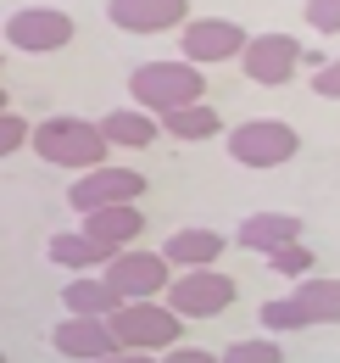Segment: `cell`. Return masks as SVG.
<instances>
[{"instance_id":"1","label":"cell","mask_w":340,"mask_h":363,"mask_svg":"<svg viewBox=\"0 0 340 363\" xmlns=\"http://www.w3.org/2000/svg\"><path fill=\"white\" fill-rule=\"evenodd\" d=\"M128 101L151 118H168L190 101H207V73L190 67L184 56H157V62H140L128 73Z\"/></svg>"},{"instance_id":"2","label":"cell","mask_w":340,"mask_h":363,"mask_svg":"<svg viewBox=\"0 0 340 363\" xmlns=\"http://www.w3.org/2000/svg\"><path fill=\"white\" fill-rule=\"evenodd\" d=\"M28 145L40 151L50 168H73V174L106 168V151H112L89 118H67V112H56V118L34 123V129H28Z\"/></svg>"},{"instance_id":"3","label":"cell","mask_w":340,"mask_h":363,"mask_svg":"<svg viewBox=\"0 0 340 363\" xmlns=\"http://www.w3.org/2000/svg\"><path fill=\"white\" fill-rule=\"evenodd\" d=\"M240 168H285L290 157L301 151V135L279 118H246L229 129V145H223Z\"/></svg>"},{"instance_id":"4","label":"cell","mask_w":340,"mask_h":363,"mask_svg":"<svg viewBox=\"0 0 340 363\" xmlns=\"http://www.w3.org/2000/svg\"><path fill=\"white\" fill-rule=\"evenodd\" d=\"M178 324L184 318H173L162 302H123L106 318V330L123 352H168V347H178Z\"/></svg>"},{"instance_id":"5","label":"cell","mask_w":340,"mask_h":363,"mask_svg":"<svg viewBox=\"0 0 340 363\" xmlns=\"http://www.w3.org/2000/svg\"><path fill=\"white\" fill-rule=\"evenodd\" d=\"M229 302H234V279L217 269L173 274L168 291H162V308L173 318H217V313H229Z\"/></svg>"},{"instance_id":"6","label":"cell","mask_w":340,"mask_h":363,"mask_svg":"<svg viewBox=\"0 0 340 363\" xmlns=\"http://www.w3.org/2000/svg\"><path fill=\"white\" fill-rule=\"evenodd\" d=\"M101 279L123 296V302H162V291H168L173 269L162 263V252H145V246H123L106 269H101Z\"/></svg>"},{"instance_id":"7","label":"cell","mask_w":340,"mask_h":363,"mask_svg":"<svg viewBox=\"0 0 340 363\" xmlns=\"http://www.w3.org/2000/svg\"><path fill=\"white\" fill-rule=\"evenodd\" d=\"M73 34L79 28L62 6H23V11L6 17V45L23 50V56H50V50L73 45Z\"/></svg>"},{"instance_id":"8","label":"cell","mask_w":340,"mask_h":363,"mask_svg":"<svg viewBox=\"0 0 340 363\" xmlns=\"http://www.w3.org/2000/svg\"><path fill=\"white\" fill-rule=\"evenodd\" d=\"M301 62H307V50H301L296 34H251L246 50H240V73H246L251 84H268V90L290 84Z\"/></svg>"},{"instance_id":"9","label":"cell","mask_w":340,"mask_h":363,"mask_svg":"<svg viewBox=\"0 0 340 363\" xmlns=\"http://www.w3.org/2000/svg\"><path fill=\"white\" fill-rule=\"evenodd\" d=\"M140 190H145V179L134 174V168H89V174H79V179L67 184V207L84 218V213H95V207H140Z\"/></svg>"},{"instance_id":"10","label":"cell","mask_w":340,"mask_h":363,"mask_svg":"<svg viewBox=\"0 0 340 363\" xmlns=\"http://www.w3.org/2000/svg\"><path fill=\"white\" fill-rule=\"evenodd\" d=\"M246 28L234 23V17H190L184 28H178V56L190 62V67H207V62H240V50H246Z\"/></svg>"},{"instance_id":"11","label":"cell","mask_w":340,"mask_h":363,"mask_svg":"<svg viewBox=\"0 0 340 363\" xmlns=\"http://www.w3.org/2000/svg\"><path fill=\"white\" fill-rule=\"evenodd\" d=\"M184 11H190V0H106L112 28H123V34H168V28H184Z\"/></svg>"},{"instance_id":"12","label":"cell","mask_w":340,"mask_h":363,"mask_svg":"<svg viewBox=\"0 0 340 363\" xmlns=\"http://www.w3.org/2000/svg\"><path fill=\"white\" fill-rule=\"evenodd\" d=\"M50 347L73 363H95V358H106V352H118L106 318H73V313L62 318V324H50Z\"/></svg>"},{"instance_id":"13","label":"cell","mask_w":340,"mask_h":363,"mask_svg":"<svg viewBox=\"0 0 340 363\" xmlns=\"http://www.w3.org/2000/svg\"><path fill=\"white\" fill-rule=\"evenodd\" d=\"M229 252V235H217V229H173L168 240H162V263L178 274L190 269H217V257Z\"/></svg>"},{"instance_id":"14","label":"cell","mask_w":340,"mask_h":363,"mask_svg":"<svg viewBox=\"0 0 340 363\" xmlns=\"http://www.w3.org/2000/svg\"><path fill=\"white\" fill-rule=\"evenodd\" d=\"M290 240H301L296 213H251V218H240V229H234V246H246L256 257H268V252H279Z\"/></svg>"},{"instance_id":"15","label":"cell","mask_w":340,"mask_h":363,"mask_svg":"<svg viewBox=\"0 0 340 363\" xmlns=\"http://www.w3.org/2000/svg\"><path fill=\"white\" fill-rule=\"evenodd\" d=\"M45 257H50L56 269H67V274H101L118 252L101 246V240H89V235H79V229H67V235H50Z\"/></svg>"},{"instance_id":"16","label":"cell","mask_w":340,"mask_h":363,"mask_svg":"<svg viewBox=\"0 0 340 363\" xmlns=\"http://www.w3.org/2000/svg\"><path fill=\"white\" fill-rule=\"evenodd\" d=\"M79 235L101 240V246H112V252H123L128 240L145 235V213H140V207H95V213H84Z\"/></svg>"},{"instance_id":"17","label":"cell","mask_w":340,"mask_h":363,"mask_svg":"<svg viewBox=\"0 0 340 363\" xmlns=\"http://www.w3.org/2000/svg\"><path fill=\"white\" fill-rule=\"evenodd\" d=\"M95 129H101L106 145H123V151H145V145H157V135H162V123L151 112H140V106H112Z\"/></svg>"},{"instance_id":"18","label":"cell","mask_w":340,"mask_h":363,"mask_svg":"<svg viewBox=\"0 0 340 363\" xmlns=\"http://www.w3.org/2000/svg\"><path fill=\"white\" fill-rule=\"evenodd\" d=\"M62 308H67L73 318H112L118 308H123V296H118L101 274H79V279L62 285Z\"/></svg>"},{"instance_id":"19","label":"cell","mask_w":340,"mask_h":363,"mask_svg":"<svg viewBox=\"0 0 340 363\" xmlns=\"http://www.w3.org/2000/svg\"><path fill=\"white\" fill-rule=\"evenodd\" d=\"M162 123V135H173V140H212V135H223V118H217V106H207V101H190V106H178V112H168V118H157Z\"/></svg>"},{"instance_id":"20","label":"cell","mask_w":340,"mask_h":363,"mask_svg":"<svg viewBox=\"0 0 340 363\" xmlns=\"http://www.w3.org/2000/svg\"><path fill=\"white\" fill-rule=\"evenodd\" d=\"M290 296L312 313V324H340V279L307 274V279H296V291H290Z\"/></svg>"},{"instance_id":"21","label":"cell","mask_w":340,"mask_h":363,"mask_svg":"<svg viewBox=\"0 0 340 363\" xmlns=\"http://www.w3.org/2000/svg\"><path fill=\"white\" fill-rule=\"evenodd\" d=\"M256 324H268V335H279V330H312V313L301 308L296 296H268L256 308Z\"/></svg>"},{"instance_id":"22","label":"cell","mask_w":340,"mask_h":363,"mask_svg":"<svg viewBox=\"0 0 340 363\" xmlns=\"http://www.w3.org/2000/svg\"><path fill=\"white\" fill-rule=\"evenodd\" d=\"M217 363H285V352L273 335H246V341H229L217 352Z\"/></svg>"},{"instance_id":"23","label":"cell","mask_w":340,"mask_h":363,"mask_svg":"<svg viewBox=\"0 0 340 363\" xmlns=\"http://www.w3.org/2000/svg\"><path fill=\"white\" fill-rule=\"evenodd\" d=\"M268 269H273V274H285V279H307V274H318V269H312V252H307L301 240L279 246V252H268Z\"/></svg>"},{"instance_id":"24","label":"cell","mask_w":340,"mask_h":363,"mask_svg":"<svg viewBox=\"0 0 340 363\" xmlns=\"http://www.w3.org/2000/svg\"><path fill=\"white\" fill-rule=\"evenodd\" d=\"M28 129H34V123H28V118H17V112L6 106V112H0V157L23 151V145H28Z\"/></svg>"},{"instance_id":"25","label":"cell","mask_w":340,"mask_h":363,"mask_svg":"<svg viewBox=\"0 0 340 363\" xmlns=\"http://www.w3.org/2000/svg\"><path fill=\"white\" fill-rule=\"evenodd\" d=\"M301 17H307L318 34H340V0H307Z\"/></svg>"},{"instance_id":"26","label":"cell","mask_w":340,"mask_h":363,"mask_svg":"<svg viewBox=\"0 0 340 363\" xmlns=\"http://www.w3.org/2000/svg\"><path fill=\"white\" fill-rule=\"evenodd\" d=\"M312 95L340 101V56H335V62H324V67H312Z\"/></svg>"},{"instance_id":"27","label":"cell","mask_w":340,"mask_h":363,"mask_svg":"<svg viewBox=\"0 0 340 363\" xmlns=\"http://www.w3.org/2000/svg\"><path fill=\"white\" fill-rule=\"evenodd\" d=\"M162 363H217V352H207V347H168Z\"/></svg>"},{"instance_id":"28","label":"cell","mask_w":340,"mask_h":363,"mask_svg":"<svg viewBox=\"0 0 340 363\" xmlns=\"http://www.w3.org/2000/svg\"><path fill=\"white\" fill-rule=\"evenodd\" d=\"M95 363H157V358H151V352H123V347H118V352H106V358H95Z\"/></svg>"},{"instance_id":"29","label":"cell","mask_w":340,"mask_h":363,"mask_svg":"<svg viewBox=\"0 0 340 363\" xmlns=\"http://www.w3.org/2000/svg\"><path fill=\"white\" fill-rule=\"evenodd\" d=\"M6 101H11V95H6V90H0V112H6Z\"/></svg>"},{"instance_id":"30","label":"cell","mask_w":340,"mask_h":363,"mask_svg":"<svg viewBox=\"0 0 340 363\" xmlns=\"http://www.w3.org/2000/svg\"><path fill=\"white\" fill-rule=\"evenodd\" d=\"M0 363H6V352H0Z\"/></svg>"},{"instance_id":"31","label":"cell","mask_w":340,"mask_h":363,"mask_svg":"<svg viewBox=\"0 0 340 363\" xmlns=\"http://www.w3.org/2000/svg\"><path fill=\"white\" fill-rule=\"evenodd\" d=\"M0 62H6V56H0Z\"/></svg>"}]
</instances>
